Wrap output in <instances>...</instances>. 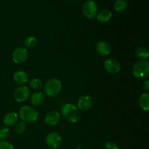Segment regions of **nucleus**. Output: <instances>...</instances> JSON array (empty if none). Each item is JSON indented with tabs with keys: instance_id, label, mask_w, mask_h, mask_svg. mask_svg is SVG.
I'll list each match as a JSON object with an SVG mask.
<instances>
[{
	"instance_id": "obj_25",
	"label": "nucleus",
	"mask_w": 149,
	"mask_h": 149,
	"mask_svg": "<svg viewBox=\"0 0 149 149\" xmlns=\"http://www.w3.org/2000/svg\"><path fill=\"white\" fill-rule=\"evenodd\" d=\"M104 149H119V147L115 142L109 141L105 144Z\"/></svg>"
},
{
	"instance_id": "obj_18",
	"label": "nucleus",
	"mask_w": 149,
	"mask_h": 149,
	"mask_svg": "<svg viewBox=\"0 0 149 149\" xmlns=\"http://www.w3.org/2000/svg\"><path fill=\"white\" fill-rule=\"evenodd\" d=\"M135 56L139 61H147L149 56L148 49L143 46L138 47L135 50Z\"/></svg>"
},
{
	"instance_id": "obj_19",
	"label": "nucleus",
	"mask_w": 149,
	"mask_h": 149,
	"mask_svg": "<svg viewBox=\"0 0 149 149\" xmlns=\"http://www.w3.org/2000/svg\"><path fill=\"white\" fill-rule=\"evenodd\" d=\"M128 7L127 0H116L113 4V8L117 13H122L125 11Z\"/></svg>"
},
{
	"instance_id": "obj_16",
	"label": "nucleus",
	"mask_w": 149,
	"mask_h": 149,
	"mask_svg": "<svg viewBox=\"0 0 149 149\" xmlns=\"http://www.w3.org/2000/svg\"><path fill=\"white\" fill-rule=\"evenodd\" d=\"M112 16H113V14L110 10H104L97 13L96 18H97V21L100 22V23H105L110 21L111 19L112 18Z\"/></svg>"
},
{
	"instance_id": "obj_6",
	"label": "nucleus",
	"mask_w": 149,
	"mask_h": 149,
	"mask_svg": "<svg viewBox=\"0 0 149 149\" xmlns=\"http://www.w3.org/2000/svg\"><path fill=\"white\" fill-rule=\"evenodd\" d=\"M47 146L52 149H57L62 145L63 139L61 135L58 132L53 131L50 132L47 135L45 139Z\"/></svg>"
},
{
	"instance_id": "obj_28",
	"label": "nucleus",
	"mask_w": 149,
	"mask_h": 149,
	"mask_svg": "<svg viewBox=\"0 0 149 149\" xmlns=\"http://www.w3.org/2000/svg\"><path fill=\"white\" fill-rule=\"evenodd\" d=\"M0 83H1V79H0Z\"/></svg>"
},
{
	"instance_id": "obj_20",
	"label": "nucleus",
	"mask_w": 149,
	"mask_h": 149,
	"mask_svg": "<svg viewBox=\"0 0 149 149\" xmlns=\"http://www.w3.org/2000/svg\"><path fill=\"white\" fill-rule=\"evenodd\" d=\"M37 39L33 36H29L24 39V45L26 49L27 48H29V49L34 48L37 45Z\"/></svg>"
},
{
	"instance_id": "obj_3",
	"label": "nucleus",
	"mask_w": 149,
	"mask_h": 149,
	"mask_svg": "<svg viewBox=\"0 0 149 149\" xmlns=\"http://www.w3.org/2000/svg\"><path fill=\"white\" fill-rule=\"evenodd\" d=\"M19 117L26 123H34L39 118V112L31 106H23L19 111Z\"/></svg>"
},
{
	"instance_id": "obj_22",
	"label": "nucleus",
	"mask_w": 149,
	"mask_h": 149,
	"mask_svg": "<svg viewBox=\"0 0 149 149\" xmlns=\"http://www.w3.org/2000/svg\"><path fill=\"white\" fill-rule=\"evenodd\" d=\"M29 84H30L31 88L33 90H40L42 87V85H43L42 80L38 78L32 79L30 81V82H29Z\"/></svg>"
},
{
	"instance_id": "obj_15",
	"label": "nucleus",
	"mask_w": 149,
	"mask_h": 149,
	"mask_svg": "<svg viewBox=\"0 0 149 149\" xmlns=\"http://www.w3.org/2000/svg\"><path fill=\"white\" fill-rule=\"evenodd\" d=\"M30 100L33 106H41L45 101V93L41 91L35 92L31 95Z\"/></svg>"
},
{
	"instance_id": "obj_23",
	"label": "nucleus",
	"mask_w": 149,
	"mask_h": 149,
	"mask_svg": "<svg viewBox=\"0 0 149 149\" xmlns=\"http://www.w3.org/2000/svg\"><path fill=\"white\" fill-rule=\"evenodd\" d=\"M10 130L7 127H2L0 128V140L5 141L10 136Z\"/></svg>"
},
{
	"instance_id": "obj_14",
	"label": "nucleus",
	"mask_w": 149,
	"mask_h": 149,
	"mask_svg": "<svg viewBox=\"0 0 149 149\" xmlns=\"http://www.w3.org/2000/svg\"><path fill=\"white\" fill-rule=\"evenodd\" d=\"M13 80L17 84L20 86L25 85L29 82V76L24 71H17L13 74Z\"/></svg>"
},
{
	"instance_id": "obj_10",
	"label": "nucleus",
	"mask_w": 149,
	"mask_h": 149,
	"mask_svg": "<svg viewBox=\"0 0 149 149\" xmlns=\"http://www.w3.org/2000/svg\"><path fill=\"white\" fill-rule=\"evenodd\" d=\"M94 104V100L93 97L89 95H85L79 98L77 102V107L80 111H87L91 109V108Z\"/></svg>"
},
{
	"instance_id": "obj_12",
	"label": "nucleus",
	"mask_w": 149,
	"mask_h": 149,
	"mask_svg": "<svg viewBox=\"0 0 149 149\" xmlns=\"http://www.w3.org/2000/svg\"><path fill=\"white\" fill-rule=\"evenodd\" d=\"M18 114L14 111H9L3 117V123L7 127H13L18 122Z\"/></svg>"
},
{
	"instance_id": "obj_13",
	"label": "nucleus",
	"mask_w": 149,
	"mask_h": 149,
	"mask_svg": "<svg viewBox=\"0 0 149 149\" xmlns=\"http://www.w3.org/2000/svg\"><path fill=\"white\" fill-rule=\"evenodd\" d=\"M111 46L106 41H99L96 45V50L97 53L102 56H108L111 52Z\"/></svg>"
},
{
	"instance_id": "obj_27",
	"label": "nucleus",
	"mask_w": 149,
	"mask_h": 149,
	"mask_svg": "<svg viewBox=\"0 0 149 149\" xmlns=\"http://www.w3.org/2000/svg\"><path fill=\"white\" fill-rule=\"evenodd\" d=\"M75 149H84V148H83V146H81L79 145V146H77V147H76Z\"/></svg>"
},
{
	"instance_id": "obj_7",
	"label": "nucleus",
	"mask_w": 149,
	"mask_h": 149,
	"mask_svg": "<svg viewBox=\"0 0 149 149\" xmlns=\"http://www.w3.org/2000/svg\"><path fill=\"white\" fill-rule=\"evenodd\" d=\"M29 58V51L24 47L16 48L12 54L13 61L16 64H22L26 62Z\"/></svg>"
},
{
	"instance_id": "obj_21",
	"label": "nucleus",
	"mask_w": 149,
	"mask_h": 149,
	"mask_svg": "<svg viewBox=\"0 0 149 149\" xmlns=\"http://www.w3.org/2000/svg\"><path fill=\"white\" fill-rule=\"evenodd\" d=\"M15 130L17 132L18 135H22V134L24 133L27 130V126H26V122H23V121H20V122H17V124L15 125Z\"/></svg>"
},
{
	"instance_id": "obj_4",
	"label": "nucleus",
	"mask_w": 149,
	"mask_h": 149,
	"mask_svg": "<svg viewBox=\"0 0 149 149\" xmlns=\"http://www.w3.org/2000/svg\"><path fill=\"white\" fill-rule=\"evenodd\" d=\"M132 74L135 78L143 79L149 75V62L148 61H138L133 64Z\"/></svg>"
},
{
	"instance_id": "obj_11",
	"label": "nucleus",
	"mask_w": 149,
	"mask_h": 149,
	"mask_svg": "<svg viewBox=\"0 0 149 149\" xmlns=\"http://www.w3.org/2000/svg\"><path fill=\"white\" fill-rule=\"evenodd\" d=\"M61 119V115L60 112L56 110H52L47 113L45 117V122L48 126L54 127L59 124Z\"/></svg>"
},
{
	"instance_id": "obj_24",
	"label": "nucleus",
	"mask_w": 149,
	"mask_h": 149,
	"mask_svg": "<svg viewBox=\"0 0 149 149\" xmlns=\"http://www.w3.org/2000/svg\"><path fill=\"white\" fill-rule=\"evenodd\" d=\"M0 149H14V146L8 141L0 140Z\"/></svg>"
},
{
	"instance_id": "obj_26",
	"label": "nucleus",
	"mask_w": 149,
	"mask_h": 149,
	"mask_svg": "<svg viewBox=\"0 0 149 149\" xmlns=\"http://www.w3.org/2000/svg\"><path fill=\"white\" fill-rule=\"evenodd\" d=\"M143 87L145 90V91L146 93H148L149 91V80L146 79L145 81H143Z\"/></svg>"
},
{
	"instance_id": "obj_1",
	"label": "nucleus",
	"mask_w": 149,
	"mask_h": 149,
	"mask_svg": "<svg viewBox=\"0 0 149 149\" xmlns=\"http://www.w3.org/2000/svg\"><path fill=\"white\" fill-rule=\"evenodd\" d=\"M61 116L69 123H77L81 118V111L73 103H66L61 108Z\"/></svg>"
},
{
	"instance_id": "obj_5",
	"label": "nucleus",
	"mask_w": 149,
	"mask_h": 149,
	"mask_svg": "<svg viewBox=\"0 0 149 149\" xmlns=\"http://www.w3.org/2000/svg\"><path fill=\"white\" fill-rule=\"evenodd\" d=\"M81 11L83 15L87 18H95L98 13V7L97 3L93 0H87L83 4Z\"/></svg>"
},
{
	"instance_id": "obj_2",
	"label": "nucleus",
	"mask_w": 149,
	"mask_h": 149,
	"mask_svg": "<svg viewBox=\"0 0 149 149\" xmlns=\"http://www.w3.org/2000/svg\"><path fill=\"white\" fill-rule=\"evenodd\" d=\"M62 91V83L59 79L52 78L47 80L44 85L45 95L49 97H55L59 95Z\"/></svg>"
},
{
	"instance_id": "obj_8",
	"label": "nucleus",
	"mask_w": 149,
	"mask_h": 149,
	"mask_svg": "<svg viewBox=\"0 0 149 149\" xmlns=\"http://www.w3.org/2000/svg\"><path fill=\"white\" fill-rule=\"evenodd\" d=\"M31 96L30 89L26 85L19 86L14 91L13 97L17 103H23L26 101Z\"/></svg>"
},
{
	"instance_id": "obj_17",
	"label": "nucleus",
	"mask_w": 149,
	"mask_h": 149,
	"mask_svg": "<svg viewBox=\"0 0 149 149\" xmlns=\"http://www.w3.org/2000/svg\"><path fill=\"white\" fill-rule=\"evenodd\" d=\"M139 106L144 111H148L149 110V94L148 93H143L140 96L138 100Z\"/></svg>"
},
{
	"instance_id": "obj_9",
	"label": "nucleus",
	"mask_w": 149,
	"mask_h": 149,
	"mask_svg": "<svg viewBox=\"0 0 149 149\" xmlns=\"http://www.w3.org/2000/svg\"><path fill=\"white\" fill-rule=\"evenodd\" d=\"M103 67L107 73L111 75L118 74L120 71L121 66L119 61L115 58H108L103 63Z\"/></svg>"
},
{
	"instance_id": "obj_29",
	"label": "nucleus",
	"mask_w": 149,
	"mask_h": 149,
	"mask_svg": "<svg viewBox=\"0 0 149 149\" xmlns=\"http://www.w3.org/2000/svg\"><path fill=\"white\" fill-rule=\"evenodd\" d=\"M0 10H1V7H0Z\"/></svg>"
}]
</instances>
